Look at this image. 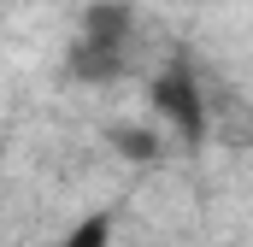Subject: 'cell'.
Segmentation results:
<instances>
[{
  "instance_id": "6da1fadb",
  "label": "cell",
  "mask_w": 253,
  "mask_h": 247,
  "mask_svg": "<svg viewBox=\"0 0 253 247\" xmlns=\"http://www.w3.org/2000/svg\"><path fill=\"white\" fill-rule=\"evenodd\" d=\"M141 53V24L129 6H94L77 30V53H71V71L83 82H112L124 77Z\"/></svg>"
},
{
  "instance_id": "7a4b0ae2",
  "label": "cell",
  "mask_w": 253,
  "mask_h": 247,
  "mask_svg": "<svg viewBox=\"0 0 253 247\" xmlns=\"http://www.w3.org/2000/svg\"><path fill=\"white\" fill-rule=\"evenodd\" d=\"M147 94H153V112L171 124L177 135H200V124H206V106H200V88H194V77L183 71V65L159 71Z\"/></svg>"
},
{
  "instance_id": "3957f363",
  "label": "cell",
  "mask_w": 253,
  "mask_h": 247,
  "mask_svg": "<svg viewBox=\"0 0 253 247\" xmlns=\"http://www.w3.org/2000/svg\"><path fill=\"white\" fill-rule=\"evenodd\" d=\"M59 247H106V224H100V218H88V224H83V230H71Z\"/></svg>"
}]
</instances>
